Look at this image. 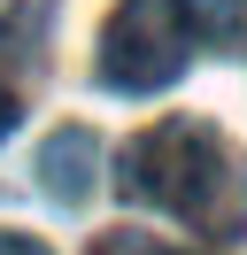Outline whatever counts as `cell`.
<instances>
[{
    "label": "cell",
    "instance_id": "1",
    "mask_svg": "<svg viewBox=\"0 0 247 255\" xmlns=\"http://www.w3.org/2000/svg\"><path fill=\"white\" fill-rule=\"evenodd\" d=\"M116 193L193 224V232H216V240L247 232V155H232V139L209 131L201 116H162L154 131H139L124 147Z\"/></svg>",
    "mask_w": 247,
    "mask_h": 255
},
{
    "label": "cell",
    "instance_id": "4",
    "mask_svg": "<svg viewBox=\"0 0 247 255\" xmlns=\"http://www.w3.org/2000/svg\"><path fill=\"white\" fill-rule=\"evenodd\" d=\"M178 8H185V23H193V39H209V47H224L247 23V0H178Z\"/></svg>",
    "mask_w": 247,
    "mask_h": 255
},
{
    "label": "cell",
    "instance_id": "2",
    "mask_svg": "<svg viewBox=\"0 0 247 255\" xmlns=\"http://www.w3.org/2000/svg\"><path fill=\"white\" fill-rule=\"evenodd\" d=\"M185 47H193V23L178 0H124L101 31V78L116 93H162L178 85Z\"/></svg>",
    "mask_w": 247,
    "mask_h": 255
},
{
    "label": "cell",
    "instance_id": "7",
    "mask_svg": "<svg viewBox=\"0 0 247 255\" xmlns=\"http://www.w3.org/2000/svg\"><path fill=\"white\" fill-rule=\"evenodd\" d=\"M0 255H46V248H39L31 232H0Z\"/></svg>",
    "mask_w": 247,
    "mask_h": 255
},
{
    "label": "cell",
    "instance_id": "3",
    "mask_svg": "<svg viewBox=\"0 0 247 255\" xmlns=\"http://www.w3.org/2000/svg\"><path fill=\"white\" fill-rule=\"evenodd\" d=\"M93 170H101V139H93L85 124H62V131L39 139V193L54 209H85Z\"/></svg>",
    "mask_w": 247,
    "mask_h": 255
},
{
    "label": "cell",
    "instance_id": "6",
    "mask_svg": "<svg viewBox=\"0 0 247 255\" xmlns=\"http://www.w3.org/2000/svg\"><path fill=\"white\" fill-rule=\"evenodd\" d=\"M15 109H23V101H15V85L0 78V139H8V131H15Z\"/></svg>",
    "mask_w": 247,
    "mask_h": 255
},
{
    "label": "cell",
    "instance_id": "5",
    "mask_svg": "<svg viewBox=\"0 0 247 255\" xmlns=\"http://www.w3.org/2000/svg\"><path fill=\"white\" fill-rule=\"evenodd\" d=\"M93 255H178V248H162V240H147V232H108Z\"/></svg>",
    "mask_w": 247,
    "mask_h": 255
}]
</instances>
